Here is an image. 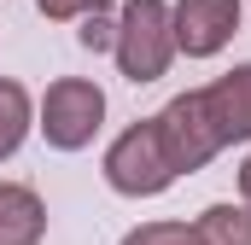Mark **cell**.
<instances>
[{
  "label": "cell",
  "instance_id": "9c48e42d",
  "mask_svg": "<svg viewBox=\"0 0 251 245\" xmlns=\"http://www.w3.org/2000/svg\"><path fill=\"white\" fill-rule=\"evenodd\" d=\"M193 228L199 245H251V204H204Z\"/></svg>",
  "mask_w": 251,
  "mask_h": 245
},
{
  "label": "cell",
  "instance_id": "8fae6325",
  "mask_svg": "<svg viewBox=\"0 0 251 245\" xmlns=\"http://www.w3.org/2000/svg\"><path fill=\"white\" fill-rule=\"evenodd\" d=\"M82 29H76V41L88 47V53H111V41H117V18H105V12H88V18H76Z\"/></svg>",
  "mask_w": 251,
  "mask_h": 245
},
{
  "label": "cell",
  "instance_id": "52a82bcc",
  "mask_svg": "<svg viewBox=\"0 0 251 245\" xmlns=\"http://www.w3.org/2000/svg\"><path fill=\"white\" fill-rule=\"evenodd\" d=\"M47 240V204L24 181H0V245H41Z\"/></svg>",
  "mask_w": 251,
  "mask_h": 245
},
{
  "label": "cell",
  "instance_id": "4fadbf2b",
  "mask_svg": "<svg viewBox=\"0 0 251 245\" xmlns=\"http://www.w3.org/2000/svg\"><path fill=\"white\" fill-rule=\"evenodd\" d=\"M240 204H251V158L240 164Z\"/></svg>",
  "mask_w": 251,
  "mask_h": 245
},
{
  "label": "cell",
  "instance_id": "ba28073f",
  "mask_svg": "<svg viewBox=\"0 0 251 245\" xmlns=\"http://www.w3.org/2000/svg\"><path fill=\"white\" fill-rule=\"evenodd\" d=\"M29 128H35V99H29V88L12 82V76H0V164L29 140Z\"/></svg>",
  "mask_w": 251,
  "mask_h": 245
},
{
  "label": "cell",
  "instance_id": "277c9868",
  "mask_svg": "<svg viewBox=\"0 0 251 245\" xmlns=\"http://www.w3.org/2000/svg\"><path fill=\"white\" fill-rule=\"evenodd\" d=\"M152 122H158V140H164V152H170L176 175H193V170H204V164L222 152V134L210 128V111H204L199 88L176 94V99H170V105H164Z\"/></svg>",
  "mask_w": 251,
  "mask_h": 245
},
{
  "label": "cell",
  "instance_id": "7a4b0ae2",
  "mask_svg": "<svg viewBox=\"0 0 251 245\" xmlns=\"http://www.w3.org/2000/svg\"><path fill=\"white\" fill-rule=\"evenodd\" d=\"M35 128L53 152H82L94 146V134L105 128V88L88 76H59L47 82L41 105H35Z\"/></svg>",
  "mask_w": 251,
  "mask_h": 245
},
{
  "label": "cell",
  "instance_id": "8992f818",
  "mask_svg": "<svg viewBox=\"0 0 251 245\" xmlns=\"http://www.w3.org/2000/svg\"><path fill=\"white\" fill-rule=\"evenodd\" d=\"M199 99L210 111V128L222 134V146L251 140V64H234L228 76H216L210 88H199Z\"/></svg>",
  "mask_w": 251,
  "mask_h": 245
},
{
  "label": "cell",
  "instance_id": "6da1fadb",
  "mask_svg": "<svg viewBox=\"0 0 251 245\" xmlns=\"http://www.w3.org/2000/svg\"><path fill=\"white\" fill-rule=\"evenodd\" d=\"M117 70H123L134 88L158 82L170 59H176V29H170V0H123L117 12Z\"/></svg>",
  "mask_w": 251,
  "mask_h": 245
},
{
  "label": "cell",
  "instance_id": "5b68a950",
  "mask_svg": "<svg viewBox=\"0 0 251 245\" xmlns=\"http://www.w3.org/2000/svg\"><path fill=\"white\" fill-rule=\"evenodd\" d=\"M170 29H176V53L216 59L240 35V0H176L170 6Z\"/></svg>",
  "mask_w": 251,
  "mask_h": 245
},
{
  "label": "cell",
  "instance_id": "7c38bea8",
  "mask_svg": "<svg viewBox=\"0 0 251 245\" xmlns=\"http://www.w3.org/2000/svg\"><path fill=\"white\" fill-rule=\"evenodd\" d=\"M111 0H35V12L41 18H53V24H70V18H88V12H105Z\"/></svg>",
  "mask_w": 251,
  "mask_h": 245
},
{
  "label": "cell",
  "instance_id": "30bf717a",
  "mask_svg": "<svg viewBox=\"0 0 251 245\" xmlns=\"http://www.w3.org/2000/svg\"><path fill=\"white\" fill-rule=\"evenodd\" d=\"M117 245H199V228L193 222H140Z\"/></svg>",
  "mask_w": 251,
  "mask_h": 245
},
{
  "label": "cell",
  "instance_id": "3957f363",
  "mask_svg": "<svg viewBox=\"0 0 251 245\" xmlns=\"http://www.w3.org/2000/svg\"><path fill=\"white\" fill-rule=\"evenodd\" d=\"M176 181L181 175H176V164H170V152H164L152 117L128 122L123 134L105 146V187L111 193H123V198H158V193H170Z\"/></svg>",
  "mask_w": 251,
  "mask_h": 245
}]
</instances>
